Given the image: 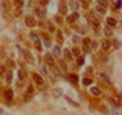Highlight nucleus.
<instances>
[{
	"instance_id": "nucleus-1",
	"label": "nucleus",
	"mask_w": 122,
	"mask_h": 115,
	"mask_svg": "<svg viewBox=\"0 0 122 115\" xmlns=\"http://www.w3.org/2000/svg\"><path fill=\"white\" fill-rule=\"evenodd\" d=\"M25 23H26V26H29V28H35L37 20H35V17H32V15H26V17H25Z\"/></svg>"
},
{
	"instance_id": "nucleus-2",
	"label": "nucleus",
	"mask_w": 122,
	"mask_h": 115,
	"mask_svg": "<svg viewBox=\"0 0 122 115\" xmlns=\"http://www.w3.org/2000/svg\"><path fill=\"white\" fill-rule=\"evenodd\" d=\"M67 3L64 2V0H61V2L58 3V11H60V14H63V15H66L67 14Z\"/></svg>"
},
{
	"instance_id": "nucleus-3",
	"label": "nucleus",
	"mask_w": 122,
	"mask_h": 115,
	"mask_svg": "<svg viewBox=\"0 0 122 115\" xmlns=\"http://www.w3.org/2000/svg\"><path fill=\"white\" fill-rule=\"evenodd\" d=\"M5 98H6L8 104H11V103H12V98H14V91L12 89H6L5 91Z\"/></svg>"
},
{
	"instance_id": "nucleus-4",
	"label": "nucleus",
	"mask_w": 122,
	"mask_h": 115,
	"mask_svg": "<svg viewBox=\"0 0 122 115\" xmlns=\"http://www.w3.org/2000/svg\"><path fill=\"white\" fill-rule=\"evenodd\" d=\"M32 80H34V83H37V84H38V86H43V84H44L43 77L38 75V74H32Z\"/></svg>"
},
{
	"instance_id": "nucleus-5",
	"label": "nucleus",
	"mask_w": 122,
	"mask_h": 115,
	"mask_svg": "<svg viewBox=\"0 0 122 115\" xmlns=\"http://www.w3.org/2000/svg\"><path fill=\"white\" fill-rule=\"evenodd\" d=\"M84 41V45H82V51L86 52V54H90L92 52V46H90V40L89 38H86V40H82Z\"/></svg>"
},
{
	"instance_id": "nucleus-6",
	"label": "nucleus",
	"mask_w": 122,
	"mask_h": 115,
	"mask_svg": "<svg viewBox=\"0 0 122 115\" xmlns=\"http://www.w3.org/2000/svg\"><path fill=\"white\" fill-rule=\"evenodd\" d=\"M35 12H37V15H38V18H46V9L43 6H38V8H35Z\"/></svg>"
},
{
	"instance_id": "nucleus-7",
	"label": "nucleus",
	"mask_w": 122,
	"mask_h": 115,
	"mask_svg": "<svg viewBox=\"0 0 122 115\" xmlns=\"http://www.w3.org/2000/svg\"><path fill=\"white\" fill-rule=\"evenodd\" d=\"M23 58L28 61V63H30V64L35 61V60H34V57H32V54H30L29 51H23Z\"/></svg>"
},
{
	"instance_id": "nucleus-8",
	"label": "nucleus",
	"mask_w": 122,
	"mask_h": 115,
	"mask_svg": "<svg viewBox=\"0 0 122 115\" xmlns=\"http://www.w3.org/2000/svg\"><path fill=\"white\" fill-rule=\"evenodd\" d=\"M99 80H101L104 84H107V86H110V84H112V80L108 78V75H107V74H99Z\"/></svg>"
},
{
	"instance_id": "nucleus-9",
	"label": "nucleus",
	"mask_w": 122,
	"mask_h": 115,
	"mask_svg": "<svg viewBox=\"0 0 122 115\" xmlns=\"http://www.w3.org/2000/svg\"><path fill=\"white\" fill-rule=\"evenodd\" d=\"M67 6H70L72 9H73V12H76V11L79 9V2H78V0H70Z\"/></svg>"
},
{
	"instance_id": "nucleus-10",
	"label": "nucleus",
	"mask_w": 122,
	"mask_h": 115,
	"mask_svg": "<svg viewBox=\"0 0 122 115\" xmlns=\"http://www.w3.org/2000/svg\"><path fill=\"white\" fill-rule=\"evenodd\" d=\"M78 18H79L78 12H72V14H70V15L67 17V23H70V25H72V23H75L76 20H78Z\"/></svg>"
},
{
	"instance_id": "nucleus-11",
	"label": "nucleus",
	"mask_w": 122,
	"mask_h": 115,
	"mask_svg": "<svg viewBox=\"0 0 122 115\" xmlns=\"http://www.w3.org/2000/svg\"><path fill=\"white\" fill-rule=\"evenodd\" d=\"M44 61L49 64V66H55V60H53L52 55H44Z\"/></svg>"
},
{
	"instance_id": "nucleus-12",
	"label": "nucleus",
	"mask_w": 122,
	"mask_h": 115,
	"mask_svg": "<svg viewBox=\"0 0 122 115\" xmlns=\"http://www.w3.org/2000/svg\"><path fill=\"white\" fill-rule=\"evenodd\" d=\"M101 46H102V49H104V51H108V49L112 48V41H110V40H104L101 43Z\"/></svg>"
},
{
	"instance_id": "nucleus-13",
	"label": "nucleus",
	"mask_w": 122,
	"mask_h": 115,
	"mask_svg": "<svg viewBox=\"0 0 122 115\" xmlns=\"http://www.w3.org/2000/svg\"><path fill=\"white\" fill-rule=\"evenodd\" d=\"M34 95V86H28V91H26V95H25V98L26 100H29L30 97Z\"/></svg>"
},
{
	"instance_id": "nucleus-14",
	"label": "nucleus",
	"mask_w": 122,
	"mask_h": 115,
	"mask_svg": "<svg viewBox=\"0 0 122 115\" xmlns=\"http://www.w3.org/2000/svg\"><path fill=\"white\" fill-rule=\"evenodd\" d=\"M90 92H92V95H95V97H101V94H102L99 87H92Z\"/></svg>"
},
{
	"instance_id": "nucleus-15",
	"label": "nucleus",
	"mask_w": 122,
	"mask_h": 115,
	"mask_svg": "<svg viewBox=\"0 0 122 115\" xmlns=\"http://www.w3.org/2000/svg\"><path fill=\"white\" fill-rule=\"evenodd\" d=\"M107 25H108V28H112V26H116V25H117L116 18H113V17H108V18H107Z\"/></svg>"
},
{
	"instance_id": "nucleus-16",
	"label": "nucleus",
	"mask_w": 122,
	"mask_h": 115,
	"mask_svg": "<svg viewBox=\"0 0 122 115\" xmlns=\"http://www.w3.org/2000/svg\"><path fill=\"white\" fill-rule=\"evenodd\" d=\"M23 3H25L23 0H14V3H12V5H14V9H21Z\"/></svg>"
},
{
	"instance_id": "nucleus-17",
	"label": "nucleus",
	"mask_w": 122,
	"mask_h": 115,
	"mask_svg": "<svg viewBox=\"0 0 122 115\" xmlns=\"http://www.w3.org/2000/svg\"><path fill=\"white\" fill-rule=\"evenodd\" d=\"M18 80H20V81H25L26 80V71L25 69H20V71H18Z\"/></svg>"
},
{
	"instance_id": "nucleus-18",
	"label": "nucleus",
	"mask_w": 122,
	"mask_h": 115,
	"mask_svg": "<svg viewBox=\"0 0 122 115\" xmlns=\"http://www.w3.org/2000/svg\"><path fill=\"white\" fill-rule=\"evenodd\" d=\"M29 37H30V40H32L35 45H37V43H40V38H38V35H37L35 32H30V35H29Z\"/></svg>"
},
{
	"instance_id": "nucleus-19",
	"label": "nucleus",
	"mask_w": 122,
	"mask_h": 115,
	"mask_svg": "<svg viewBox=\"0 0 122 115\" xmlns=\"http://www.w3.org/2000/svg\"><path fill=\"white\" fill-rule=\"evenodd\" d=\"M95 12L99 14V15H105L107 9H105V8H101V6H96V11H95Z\"/></svg>"
},
{
	"instance_id": "nucleus-20",
	"label": "nucleus",
	"mask_w": 122,
	"mask_h": 115,
	"mask_svg": "<svg viewBox=\"0 0 122 115\" xmlns=\"http://www.w3.org/2000/svg\"><path fill=\"white\" fill-rule=\"evenodd\" d=\"M69 80H70V83L76 84V83H78V75H76V74H70V75H69Z\"/></svg>"
},
{
	"instance_id": "nucleus-21",
	"label": "nucleus",
	"mask_w": 122,
	"mask_h": 115,
	"mask_svg": "<svg viewBox=\"0 0 122 115\" xmlns=\"http://www.w3.org/2000/svg\"><path fill=\"white\" fill-rule=\"evenodd\" d=\"M58 66H60V69H61L63 72H66V71H67V64H66V61H63V60H61L60 63H58Z\"/></svg>"
},
{
	"instance_id": "nucleus-22",
	"label": "nucleus",
	"mask_w": 122,
	"mask_h": 115,
	"mask_svg": "<svg viewBox=\"0 0 122 115\" xmlns=\"http://www.w3.org/2000/svg\"><path fill=\"white\" fill-rule=\"evenodd\" d=\"M98 6L105 8V9H107V6H108V2H107V0H98Z\"/></svg>"
},
{
	"instance_id": "nucleus-23",
	"label": "nucleus",
	"mask_w": 122,
	"mask_h": 115,
	"mask_svg": "<svg viewBox=\"0 0 122 115\" xmlns=\"http://www.w3.org/2000/svg\"><path fill=\"white\" fill-rule=\"evenodd\" d=\"M70 54H72V57H79V54H81V51H79L78 48H73L70 51Z\"/></svg>"
},
{
	"instance_id": "nucleus-24",
	"label": "nucleus",
	"mask_w": 122,
	"mask_h": 115,
	"mask_svg": "<svg viewBox=\"0 0 122 115\" xmlns=\"http://www.w3.org/2000/svg\"><path fill=\"white\" fill-rule=\"evenodd\" d=\"M104 34H105V35H107V37H112V35H113V31H112V29H110V28H108V26H107V28H104Z\"/></svg>"
},
{
	"instance_id": "nucleus-25",
	"label": "nucleus",
	"mask_w": 122,
	"mask_h": 115,
	"mask_svg": "<svg viewBox=\"0 0 122 115\" xmlns=\"http://www.w3.org/2000/svg\"><path fill=\"white\" fill-rule=\"evenodd\" d=\"M82 83L86 84V86H92V78H89V77H86V78L82 80Z\"/></svg>"
},
{
	"instance_id": "nucleus-26",
	"label": "nucleus",
	"mask_w": 122,
	"mask_h": 115,
	"mask_svg": "<svg viewBox=\"0 0 122 115\" xmlns=\"http://www.w3.org/2000/svg\"><path fill=\"white\" fill-rule=\"evenodd\" d=\"M72 41H73L75 45H78V43H79V35H76V34H73V35H72Z\"/></svg>"
},
{
	"instance_id": "nucleus-27",
	"label": "nucleus",
	"mask_w": 122,
	"mask_h": 115,
	"mask_svg": "<svg viewBox=\"0 0 122 115\" xmlns=\"http://www.w3.org/2000/svg\"><path fill=\"white\" fill-rule=\"evenodd\" d=\"M6 81H8V83H11V81H12V72H11V71L6 74Z\"/></svg>"
},
{
	"instance_id": "nucleus-28",
	"label": "nucleus",
	"mask_w": 122,
	"mask_h": 115,
	"mask_svg": "<svg viewBox=\"0 0 122 115\" xmlns=\"http://www.w3.org/2000/svg\"><path fill=\"white\" fill-rule=\"evenodd\" d=\"M53 55H56V57L61 55V51H60V48H58V46H55V48H53Z\"/></svg>"
},
{
	"instance_id": "nucleus-29",
	"label": "nucleus",
	"mask_w": 122,
	"mask_h": 115,
	"mask_svg": "<svg viewBox=\"0 0 122 115\" xmlns=\"http://www.w3.org/2000/svg\"><path fill=\"white\" fill-rule=\"evenodd\" d=\"M64 57H66L67 60L72 58V54H70V51H69V49H66V51H64Z\"/></svg>"
},
{
	"instance_id": "nucleus-30",
	"label": "nucleus",
	"mask_w": 122,
	"mask_h": 115,
	"mask_svg": "<svg viewBox=\"0 0 122 115\" xmlns=\"http://www.w3.org/2000/svg\"><path fill=\"white\" fill-rule=\"evenodd\" d=\"M14 15H15V17L21 15V9H14Z\"/></svg>"
},
{
	"instance_id": "nucleus-31",
	"label": "nucleus",
	"mask_w": 122,
	"mask_h": 115,
	"mask_svg": "<svg viewBox=\"0 0 122 115\" xmlns=\"http://www.w3.org/2000/svg\"><path fill=\"white\" fill-rule=\"evenodd\" d=\"M84 64V58L82 57H78V66H82Z\"/></svg>"
},
{
	"instance_id": "nucleus-32",
	"label": "nucleus",
	"mask_w": 122,
	"mask_h": 115,
	"mask_svg": "<svg viewBox=\"0 0 122 115\" xmlns=\"http://www.w3.org/2000/svg\"><path fill=\"white\" fill-rule=\"evenodd\" d=\"M56 37H58V40H63V32L58 31V32H56Z\"/></svg>"
},
{
	"instance_id": "nucleus-33",
	"label": "nucleus",
	"mask_w": 122,
	"mask_h": 115,
	"mask_svg": "<svg viewBox=\"0 0 122 115\" xmlns=\"http://www.w3.org/2000/svg\"><path fill=\"white\" fill-rule=\"evenodd\" d=\"M44 46H46V48H51V41H49V40H44Z\"/></svg>"
},
{
	"instance_id": "nucleus-34",
	"label": "nucleus",
	"mask_w": 122,
	"mask_h": 115,
	"mask_svg": "<svg viewBox=\"0 0 122 115\" xmlns=\"http://www.w3.org/2000/svg\"><path fill=\"white\" fill-rule=\"evenodd\" d=\"M114 48H119V46H121V43H119V40H114Z\"/></svg>"
},
{
	"instance_id": "nucleus-35",
	"label": "nucleus",
	"mask_w": 122,
	"mask_h": 115,
	"mask_svg": "<svg viewBox=\"0 0 122 115\" xmlns=\"http://www.w3.org/2000/svg\"><path fill=\"white\" fill-rule=\"evenodd\" d=\"M40 71H41V74H43V75H47V72H46V69H44L43 66H41V68H40Z\"/></svg>"
},
{
	"instance_id": "nucleus-36",
	"label": "nucleus",
	"mask_w": 122,
	"mask_h": 115,
	"mask_svg": "<svg viewBox=\"0 0 122 115\" xmlns=\"http://www.w3.org/2000/svg\"><path fill=\"white\" fill-rule=\"evenodd\" d=\"M114 6H116V9H119V8H121V0H116V5H114Z\"/></svg>"
},
{
	"instance_id": "nucleus-37",
	"label": "nucleus",
	"mask_w": 122,
	"mask_h": 115,
	"mask_svg": "<svg viewBox=\"0 0 122 115\" xmlns=\"http://www.w3.org/2000/svg\"><path fill=\"white\" fill-rule=\"evenodd\" d=\"M3 74H5V68H3V66H0V77H2Z\"/></svg>"
},
{
	"instance_id": "nucleus-38",
	"label": "nucleus",
	"mask_w": 122,
	"mask_h": 115,
	"mask_svg": "<svg viewBox=\"0 0 122 115\" xmlns=\"http://www.w3.org/2000/svg\"><path fill=\"white\" fill-rule=\"evenodd\" d=\"M78 32L79 34H84V32H86V29H84V28H78Z\"/></svg>"
},
{
	"instance_id": "nucleus-39",
	"label": "nucleus",
	"mask_w": 122,
	"mask_h": 115,
	"mask_svg": "<svg viewBox=\"0 0 122 115\" xmlns=\"http://www.w3.org/2000/svg\"><path fill=\"white\" fill-rule=\"evenodd\" d=\"M49 31H51V32H53V31H55V28H53L52 25H49Z\"/></svg>"
},
{
	"instance_id": "nucleus-40",
	"label": "nucleus",
	"mask_w": 122,
	"mask_h": 115,
	"mask_svg": "<svg viewBox=\"0 0 122 115\" xmlns=\"http://www.w3.org/2000/svg\"><path fill=\"white\" fill-rule=\"evenodd\" d=\"M79 2H82V3H87V0H79Z\"/></svg>"
},
{
	"instance_id": "nucleus-41",
	"label": "nucleus",
	"mask_w": 122,
	"mask_h": 115,
	"mask_svg": "<svg viewBox=\"0 0 122 115\" xmlns=\"http://www.w3.org/2000/svg\"><path fill=\"white\" fill-rule=\"evenodd\" d=\"M0 31H2V25H0Z\"/></svg>"
}]
</instances>
